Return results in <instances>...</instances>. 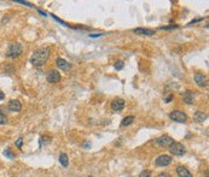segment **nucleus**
<instances>
[{
  "label": "nucleus",
  "instance_id": "10",
  "mask_svg": "<svg viewBox=\"0 0 209 177\" xmlns=\"http://www.w3.org/2000/svg\"><path fill=\"white\" fill-rule=\"evenodd\" d=\"M56 64H57V66L60 69V70H70L72 69V64H69L65 59L63 58H57V60H56Z\"/></svg>",
  "mask_w": 209,
  "mask_h": 177
},
{
  "label": "nucleus",
  "instance_id": "5",
  "mask_svg": "<svg viewBox=\"0 0 209 177\" xmlns=\"http://www.w3.org/2000/svg\"><path fill=\"white\" fill-rule=\"evenodd\" d=\"M173 142H174L173 138L168 135H163V136H161L156 140V145L160 146V147H169Z\"/></svg>",
  "mask_w": 209,
  "mask_h": 177
},
{
  "label": "nucleus",
  "instance_id": "17",
  "mask_svg": "<svg viewBox=\"0 0 209 177\" xmlns=\"http://www.w3.org/2000/svg\"><path fill=\"white\" fill-rule=\"evenodd\" d=\"M59 163H60V164H62V166H64V168H67V166H68L69 161H68V156H67L65 153H62V154L59 156Z\"/></svg>",
  "mask_w": 209,
  "mask_h": 177
},
{
  "label": "nucleus",
  "instance_id": "14",
  "mask_svg": "<svg viewBox=\"0 0 209 177\" xmlns=\"http://www.w3.org/2000/svg\"><path fill=\"white\" fill-rule=\"evenodd\" d=\"M193 99H195V94L191 92V90H186L184 94H183V100L186 102V104H192L193 102Z\"/></svg>",
  "mask_w": 209,
  "mask_h": 177
},
{
  "label": "nucleus",
  "instance_id": "8",
  "mask_svg": "<svg viewBox=\"0 0 209 177\" xmlns=\"http://www.w3.org/2000/svg\"><path fill=\"white\" fill-rule=\"evenodd\" d=\"M195 82L198 87H206L207 86V77L203 74L197 72V74H195Z\"/></svg>",
  "mask_w": 209,
  "mask_h": 177
},
{
  "label": "nucleus",
  "instance_id": "7",
  "mask_svg": "<svg viewBox=\"0 0 209 177\" xmlns=\"http://www.w3.org/2000/svg\"><path fill=\"white\" fill-rule=\"evenodd\" d=\"M46 79L50 83H57L60 81V74L56 70H50L46 75Z\"/></svg>",
  "mask_w": 209,
  "mask_h": 177
},
{
  "label": "nucleus",
  "instance_id": "12",
  "mask_svg": "<svg viewBox=\"0 0 209 177\" xmlns=\"http://www.w3.org/2000/svg\"><path fill=\"white\" fill-rule=\"evenodd\" d=\"M176 174H178L179 177H192V174L185 166H178L176 168Z\"/></svg>",
  "mask_w": 209,
  "mask_h": 177
},
{
  "label": "nucleus",
  "instance_id": "18",
  "mask_svg": "<svg viewBox=\"0 0 209 177\" xmlns=\"http://www.w3.org/2000/svg\"><path fill=\"white\" fill-rule=\"evenodd\" d=\"M6 123H7V117L0 112V125H5Z\"/></svg>",
  "mask_w": 209,
  "mask_h": 177
},
{
  "label": "nucleus",
  "instance_id": "4",
  "mask_svg": "<svg viewBox=\"0 0 209 177\" xmlns=\"http://www.w3.org/2000/svg\"><path fill=\"white\" fill-rule=\"evenodd\" d=\"M169 118L174 122H178V123H185L188 120V115L183 111H179V110H174L169 113Z\"/></svg>",
  "mask_w": 209,
  "mask_h": 177
},
{
  "label": "nucleus",
  "instance_id": "16",
  "mask_svg": "<svg viewBox=\"0 0 209 177\" xmlns=\"http://www.w3.org/2000/svg\"><path fill=\"white\" fill-rule=\"evenodd\" d=\"M134 116H127V117H125L122 119V122H121V125L122 127H127V125H131L132 123L134 122Z\"/></svg>",
  "mask_w": 209,
  "mask_h": 177
},
{
  "label": "nucleus",
  "instance_id": "22",
  "mask_svg": "<svg viewBox=\"0 0 209 177\" xmlns=\"http://www.w3.org/2000/svg\"><path fill=\"white\" fill-rule=\"evenodd\" d=\"M139 177H151V172H150V171H146V170H145V171H141Z\"/></svg>",
  "mask_w": 209,
  "mask_h": 177
},
{
  "label": "nucleus",
  "instance_id": "20",
  "mask_svg": "<svg viewBox=\"0 0 209 177\" xmlns=\"http://www.w3.org/2000/svg\"><path fill=\"white\" fill-rule=\"evenodd\" d=\"M4 156H6V157L10 158V159H14V158H15V154H14L12 152H10V149H9V148H7V149H5Z\"/></svg>",
  "mask_w": 209,
  "mask_h": 177
},
{
  "label": "nucleus",
  "instance_id": "11",
  "mask_svg": "<svg viewBox=\"0 0 209 177\" xmlns=\"http://www.w3.org/2000/svg\"><path fill=\"white\" fill-rule=\"evenodd\" d=\"M133 33L139 34V35H148V36H151V35H155V34H156L155 30L146 29V28H135V29H133Z\"/></svg>",
  "mask_w": 209,
  "mask_h": 177
},
{
  "label": "nucleus",
  "instance_id": "29",
  "mask_svg": "<svg viewBox=\"0 0 209 177\" xmlns=\"http://www.w3.org/2000/svg\"><path fill=\"white\" fill-rule=\"evenodd\" d=\"M88 177H92V176H88Z\"/></svg>",
  "mask_w": 209,
  "mask_h": 177
},
{
  "label": "nucleus",
  "instance_id": "23",
  "mask_svg": "<svg viewBox=\"0 0 209 177\" xmlns=\"http://www.w3.org/2000/svg\"><path fill=\"white\" fill-rule=\"evenodd\" d=\"M16 146H17L18 148H21V147L23 146V138H17V141H16Z\"/></svg>",
  "mask_w": 209,
  "mask_h": 177
},
{
  "label": "nucleus",
  "instance_id": "9",
  "mask_svg": "<svg viewBox=\"0 0 209 177\" xmlns=\"http://www.w3.org/2000/svg\"><path fill=\"white\" fill-rule=\"evenodd\" d=\"M125 107V100L123 99H115L113 100V102H111V109H113V111H121L122 109Z\"/></svg>",
  "mask_w": 209,
  "mask_h": 177
},
{
  "label": "nucleus",
  "instance_id": "21",
  "mask_svg": "<svg viewBox=\"0 0 209 177\" xmlns=\"http://www.w3.org/2000/svg\"><path fill=\"white\" fill-rule=\"evenodd\" d=\"M50 141H51V140H50V138H47V136H42V138H41V140L39 141V143H40V146H41L42 143H48Z\"/></svg>",
  "mask_w": 209,
  "mask_h": 177
},
{
  "label": "nucleus",
  "instance_id": "6",
  "mask_svg": "<svg viewBox=\"0 0 209 177\" xmlns=\"http://www.w3.org/2000/svg\"><path fill=\"white\" fill-rule=\"evenodd\" d=\"M155 163H156L157 166H167V165H169L172 163V157L171 156L162 154V156H160V157L155 160Z\"/></svg>",
  "mask_w": 209,
  "mask_h": 177
},
{
  "label": "nucleus",
  "instance_id": "25",
  "mask_svg": "<svg viewBox=\"0 0 209 177\" xmlns=\"http://www.w3.org/2000/svg\"><path fill=\"white\" fill-rule=\"evenodd\" d=\"M172 100H173V95H172V94H169L168 97L164 98V101H166V102H171Z\"/></svg>",
  "mask_w": 209,
  "mask_h": 177
},
{
  "label": "nucleus",
  "instance_id": "3",
  "mask_svg": "<svg viewBox=\"0 0 209 177\" xmlns=\"http://www.w3.org/2000/svg\"><path fill=\"white\" fill-rule=\"evenodd\" d=\"M168 151L171 152V154L175 156V157H181L186 152L184 145H181L180 142H173L171 146L168 147Z\"/></svg>",
  "mask_w": 209,
  "mask_h": 177
},
{
  "label": "nucleus",
  "instance_id": "24",
  "mask_svg": "<svg viewBox=\"0 0 209 177\" xmlns=\"http://www.w3.org/2000/svg\"><path fill=\"white\" fill-rule=\"evenodd\" d=\"M16 2H19V4H24L25 6H29V7H33V5L30 2H27V1H22V0H16Z\"/></svg>",
  "mask_w": 209,
  "mask_h": 177
},
{
  "label": "nucleus",
  "instance_id": "13",
  "mask_svg": "<svg viewBox=\"0 0 209 177\" xmlns=\"http://www.w3.org/2000/svg\"><path fill=\"white\" fill-rule=\"evenodd\" d=\"M9 109L11 111H14V112H19L21 109H22V105H21V102L18 100H11L9 102Z\"/></svg>",
  "mask_w": 209,
  "mask_h": 177
},
{
  "label": "nucleus",
  "instance_id": "26",
  "mask_svg": "<svg viewBox=\"0 0 209 177\" xmlns=\"http://www.w3.org/2000/svg\"><path fill=\"white\" fill-rule=\"evenodd\" d=\"M158 177H171V175H169L168 172H161V174L158 175Z\"/></svg>",
  "mask_w": 209,
  "mask_h": 177
},
{
  "label": "nucleus",
  "instance_id": "2",
  "mask_svg": "<svg viewBox=\"0 0 209 177\" xmlns=\"http://www.w3.org/2000/svg\"><path fill=\"white\" fill-rule=\"evenodd\" d=\"M22 52H23L22 45L16 42V43H12L9 47V50L6 52V57H9V58H18L19 56L22 54Z\"/></svg>",
  "mask_w": 209,
  "mask_h": 177
},
{
  "label": "nucleus",
  "instance_id": "19",
  "mask_svg": "<svg viewBox=\"0 0 209 177\" xmlns=\"http://www.w3.org/2000/svg\"><path fill=\"white\" fill-rule=\"evenodd\" d=\"M123 61L122 60H118V61H116V64H115V69L116 70H122L123 69Z\"/></svg>",
  "mask_w": 209,
  "mask_h": 177
},
{
  "label": "nucleus",
  "instance_id": "27",
  "mask_svg": "<svg viewBox=\"0 0 209 177\" xmlns=\"http://www.w3.org/2000/svg\"><path fill=\"white\" fill-rule=\"evenodd\" d=\"M4 98H5V94H4V92L0 90V100H2Z\"/></svg>",
  "mask_w": 209,
  "mask_h": 177
},
{
  "label": "nucleus",
  "instance_id": "15",
  "mask_svg": "<svg viewBox=\"0 0 209 177\" xmlns=\"http://www.w3.org/2000/svg\"><path fill=\"white\" fill-rule=\"evenodd\" d=\"M193 118L197 120V122H204L206 119H207V115L204 113V112H201V111H197L196 113H195V116H193Z\"/></svg>",
  "mask_w": 209,
  "mask_h": 177
},
{
  "label": "nucleus",
  "instance_id": "28",
  "mask_svg": "<svg viewBox=\"0 0 209 177\" xmlns=\"http://www.w3.org/2000/svg\"><path fill=\"white\" fill-rule=\"evenodd\" d=\"M83 146H85V147H91V143H90V142H87V141H86V142H85V145H83Z\"/></svg>",
  "mask_w": 209,
  "mask_h": 177
},
{
  "label": "nucleus",
  "instance_id": "1",
  "mask_svg": "<svg viewBox=\"0 0 209 177\" xmlns=\"http://www.w3.org/2000/svg\"><path fill=\"white\" fill-rule=\"evenodd\" d=\"M50 57V48L48 47H42L38 51H35L30 58V63L34 66H42L46 64L47 59Z\"/></svg>",
  "mask_w": 209,
  "mask_h": 177
}]
</instances>
